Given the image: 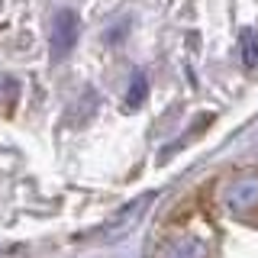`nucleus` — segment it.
<instances>
[{
  "instance_id": "nucleus-1",
  "label": "nucleus",
  "mask_w": 258,
  "mask_h": 258,
  "mask_svg": "<svg viewBox=\"0 0 258 258\" xmlns=\"http://www.w3.org/2000/svg\"><path fill=\"white\" fill-rule=\"evenodd\" d=\"M81 36V20L75 10H58L52 16V32H48V52H52V61H64L78 45Z\"/></svg>"
},
{
  "instance_id": "nucleus-2",
  "label": "nucleus",
  "mask_w": 258,
  "mask_h": 258,
  "mask_svg": "<svg viewBox=\"0 0 258 258\" xmlns=\"http://www.w3.org/2000/svg\"><path fill=\"white\" fill-rule=\"evenodd\" d=\"M155 200V194H145V197H139V200H133L119 216H113L110 223H103L100 229H91V236H81V239H94V242H100V245H107V242H116V239H123L129 229H133L136 223H139V213L145 207Z\"/></svg>"
},
{
  "instance_id": "nucleus-3",
  "label": "nucleus",
  "mask_w": 258,
  "mask_h": 258,
  "mask_svg": "<svg viewBox=\"0 0 258 258\" xmlns=\"http://www.w3.org/2000/svg\"><path fill=\"white\" fill-rule=\"evenodd\" d=\"M226 207L236 216L245 213V207L248 210L258 207V177H239V181L226 190Z\"/></svg>"
},
{
  "instance_id": "nucleus-4",
  "label": "nucleus",
  "mask_w": 258,
  "mask_h": 258,
  "mask_svg": "<svg viewBox=\"0 0 258 258\" xmlns=\"http://www.w3.org/2000/svg\"><path fill=\"white\" fill-rule=\"evenodd\" d=\"M239 48H242V64H245L252 75H258V32L242 29L239 32Z\"/></svg>"
},
{
  "instance_id": "nucleus-5",
  "label": "nucleus",
  "mask_w": 258,
  "mask_h": 258,
  "mask_svg": "<svg viewBox=\"0 0 258 258\" xmlns=\"http://www.w3.org/2000/svg\"><path fill=\"white\" fill-rule=\"evenodd\" d=\"M145 94H149V81H145L142 71H136L133 81H129V91H126V110H139L145 103Z\"/></svg>"
},
{
  "instance_id": "nucleus-6",
  "label": "nucleus",
  "mask_w": 258,
  "mask_h": 258,
  "mask_svg": "<svg viewBox=\"0 0 258 258\" xmlns=\"http://www.w3.org/2000/svg\"><path fill=\"white\" fill-rule=\"evenodd\" d=\"M168 258H207L204 242L197 239H177L171 248H168Z\"/></svg>"
}]
</instances>
